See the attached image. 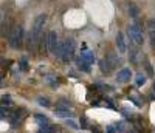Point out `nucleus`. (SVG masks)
<instances>
[{
    "mask_svg": "<svg viewBox=\"0 0 155 133\" xmlns=\"http://www.w3.org/2000/svg\"><path fill=\"white\" fill-rule=\"evenodd\" d=\"M34 118L37 119V124L41 125V127H44V125H47V124H48V118H47V116H44V115H34Z\"/></svg>",
    "mask_w": 155,
    "mask_h": 133,
    "instance_id": "15",
    "label": "nucleus"
},
{
    "mask_svg": "<svg viewBox=\"0 0 155 133\" xmlns=\"http://www.w3.org/2000/svg\"><path fill=\"white\" fill-rule=\"evenodd\" d=\"M146 68H147V73H149V74H152V73H153V71H152V66H150L147 62H146Z\"/></svg>",
    "mask_w": 155,
    "mask_h": 133,
    "instance_id": "25",
    "label": "nucleus"
},
{
    "mask_svg": "<svg viewBox=\"0 0 155 133\" xmlns=\"http://www.w3.org/2000/svg\"><path fill=\"white\" fill-rule=\"evenodd\" d=\"M45 20H47V16L45 14H39L34 22H33V28H31V33H30V42L33 45H36L41 39V34H42V30H44V25H45Z\"/></svg>",
    "mask_w": 155,
    "mask_h": 133,
    "instance_id": "1",
    "label": "nucleus"
},
{
    "mask_svg": "<svg viewBox=\"0 0 155 133\" xmlns=\"http://www.w3.org/2000/svg\"><path fill=\"white\" fill-rule=\"evenodd\" d=\"M147 30H149V36H150V44L155 48V20H149Z\"/></svg>",
    "mask_w": 155,
    "mask_h": 133,
    "instance_id": "7",
    "label": "nucleus"
},
{
    "mask_svg": "<svg viewBox=\"0 0 155 133\" xmlns=\"http://www.w3.org/2000/svg\"><path fill=\"white\" fill-rule=\"evenodd\" d=\"M138 8H137V5H134V3H130V5H129V14H130L132 17H137L138 16Z\"/></svg>",
    "mask_w": 155,
    "mask_h": 133,
    "instance_id": "16",
    "label": "nucleus"
},
{
    "mask_svg": "<svg viewBox=\"0 0 155 133\" xmlns=\"http://www.w3.org/2000/svg\"><path fill=\"white\" fill-rule=\"evenodd\" d=\"M11 115V110L8 107H0V118H6Z\"/></svg>",
    "mask_w": 155,
    "mask_h": 133,
    "instance_id": "17",
    "label": "nucleus"
},
{
    "mask_svg": "<svg viewBox=\"0 0 155 133\" xmlns=\"http://www.w3.org/2000/svg\"><path fill=\"white\" fill-rule=\"evenodd\" d=\"M90 130H92L93 133H102V130H101L98 125H90Z\"/></svg>",
    "mask_w": 155,
    "mask_h": 133,
    "instance_id": "22",
    "label": "nucleus"
},
{
    "mask_svg": "<svg viewBox=\"0 0 155 133\" xmlns=\"http://www.w3.org/2000/svg\"><path fill=\"white\" fill-rule=\"evenodd\" d=\"M2 104L11 105V104H12V99H11V96H9V95H3V96H2Z\"/></svg>",
    "mask_w": 155,
    "mask_h": 133,
    "instance_id": "19",
    "label": "nucleus"
},
{
    "mask_svg": "<svg viewBox=\"0 0 155 133\" xmlns=\"http://www.w3.org/2000/svg\"><path fill=\"white\" fill-rule=\"evenodd\" d=\"M144 82H146V76L138 74V76H137V85H143Z\"/></svg>",
    "mask_w": 155,
    "mask_h": 133,
    "instance_id": "20",
    "label": "nucleus"
},
{
    "mask_svg": "<svg viewBox=\"0 0 155 133\" xmlns=\"http://www.w3.org/2000/svg\"><path fill=\"white\" fill-rule=\"evenodd\" d=\"M126 133H135V131H134V130H130V131H126Z\"/></svg>",
    "mask_w": 155,
    "mask_h": 133,
    "instance_id": "27",
    "label": "nucleus"
},
{
    "mask_svg": "<svg viewBox=\"0 0 155 133\" xmlns=\"http://www.w3.org/2000/svg\"><path fill=\"white\" fill-rule=\"evenodd\" d=\"M99 66H101V71H104V73H109V71H112V66H110V63L106 60V57L102 59L101 62H99Z\"/></svg>",
    "mask_w": 155,
    "mask_h": 133,
    "instance_id": "14",
    "label": "nucleus"
},
{
    "mask_svg": "<svg viewBox=\"0 0 155 133\" xmlns=\"http://www.w3.org/2000/svg\"><path fill=\"white\" fill-rule=\"evenodd\" d=\"M81 57L88 63V65H92L93 62H95V54H93V53L92 51H87V50H84L82 53H81Z\"/></svg>",
    "mask_w": 155,
    "mask_h": 133,
    "instance_id": "8",
    "label": "nucleus"
},
{
    "mask_svg": "<svg viewBox=\"0 0 155 133\" xmlns=\"http://www.w3.org/2000/svg\"><path fill=\"white\" fill-rule=\"evenodd\" d=\"M23 41V28L20 25H16L9 33V45L11 48H19Z\"/></svg>",
    "mask_w": 155,
    "mask_h": 133,
    "instance_id": "2",
    "label": "nucleus"
},
{
    "mask_svg": "<svg viewBox=\"0 0 155 133\" xmlns=\"http://www.w3.org/2000/svg\"><path fill=\"white\" fill-rule=\"evenodd\" d=\"M56 107H58L56 110H70L71 109V104L68 101H65V99H61V101H58Z\"/></svg>",
    "mask_w": 155,
    "mask_h": 133,
    "instance_id": "11",
    "label": "nucleus"
},
{
    "mask_svg": "<svg viewBox=\"0 0 155 133\" xmlns=\"http://www.w3.org/2000/svg\"><path fill=\"white\" fill-rule=\"evenodd\" d=\"M115 131H116V130H115V127H113V125H110V127H107V128H106V133H115Z\"/></svg>",
    "mask_w": 155,
    "mask_h": 133,
    "instance_id": "24",
    "label": "nucleus"
},
{
    "mask_svg": "<svg viewBox=\"0 0 155 133\" xmlns=\"http://www.w3.org/2000/svg\"><path fill=\"white\" fill-rule=\"evenodd\" d=\"M116 45H118V50H120L121 53H124V51H126V42H124V36H123L121 33H118V34H116Z\"/></svg>",
    "mask_w": 155,
    "mask_h": 133,
    "instance_id": "10",
    "label": "nucleus"
},
{
    "mask_svg": "<svg viewBox=\"0 0 155 133\" xmlns=\"http://www.w3.org/2000/svg\"><path fill=\"white\" fill-rule=\"evenodd\" d=\"M59 42V37H58V33L56 31H50L47 34V48L50 53H53L54 54V50H56V45Z\"/></svg>",
    "mask_w": 155,
    "mask_h": 133,
    "instance_id": "5",
    "label": "nucleus"
},
{
    "mask_svg": "<svg viewBox=\"0 0 155 133\" xmlns=\"http://www.w3.org/2000/svg\"><path fill=\"white\" fill-rule=\"evenodd\" d=\"M129 36H130V39L137 44V45H143V31H141L140 25L138 23H132L130 26H129Z\"/></svg>",
    "mask_w": 155,
    "mask_h": 133,
    "instance_id": "4",
    "label": "nucleus"
},
{
    "mask_svg": "<svg viewBox=\"0 0 155 133\" xmlns=\"http://www.w3.org/2000/svg\"><path fill=\"white\" fill-rule=\"evenodd\" d=\"M65 125H68V127H71V128H79V124H76L71 118H70V119H65Z\"/></svg>",
    "mask_w": 155,
    "mask_h": 133,
    "instance_id": "18",
    "label": "nucleus"
},
{
    "mask_svg": "<svg viewBox=\"0 0 155 133\" xmlns=\"http://www.w3.org/2000/svg\"><path fill=\"white\" fill-rule=\"evenodd\" d=\"M56 116L70 119V118H73V112H71V110H56Z\"/></svg>",
    "mask_w": 155,
    "mask_h": 133,
    "instance_id": "13",
    "label": "nucleus"
},
{
    "mask_svg": "<svg viewBox=\"0 0 155 133\" xmlns=\"http://www.w3.org/2000/svg\"><path fill=\"white\" fill-rule=\"evenodd\" d=\"M106 60H107V62L110 63V66H112V70L115 68L116 65H120V63H121L120 57H116V56H115V53H109V56L106 57Z\"/></svg>",
    "mask_w": 155,
    "mask_h": 133,
    "instance_id": "9",
    "label": "nucleus"
},
{
    "mask_svg": "<svg viewBox=\"0 0 155 133\" xmlns=\"http://www.w3.org/2000/svg\"><path fill=\"white\" fill-rule=\"evenodd\" d=\"M20 65H22V66H27V57H22V60H20Z\"/></svg>",
    "mask_w": 155,
    "mask_h": 133,
    "instance_id": "26",
    "label": "nucleus"
},
{
    "mask_svg": "<svg viewBox=\"0 0 155 133\" xmlns=\"http://www.w3.org/2000/svg\"><path fill=\"white\" fill-rule=\"evenodd\" d=\"M153 90H155V82H153Z\"/></svg>",
    "mask_w": 155,
    "mask_h": 133,
    "instance_id": "28",
    "label": "nucleus"
},
{
    "mask_svg": "<svg viewBox=\"0 0 155 133\" xmlns=\"http://www.w3.org/2000/svg\"><path fill=\"white\" fill-rule=\"evenodd\" d=\"M76 62H78V66H79L81 70H84L85 73H88V71H90V65H88V63H87V62H85V60L81 57V56L76 59Z\"/></svg>",
    "mask_w": 155,
    "mask_h": 133,
    "instance_id": "12",
    "label": "nucleus"
},
{
    "mask_svg": "<svg viewBox=\"0 0 155 133\" xmlns=\"http://www.w3.org/2000/svg\"><path fill=\"white\" fill-rule=\"evenodd\" d=\"M73 54H74V39L67 37L65 41H64V50H62L61 59L64 62H70L73 59Z\"/></svg>",
    "mask_w": 155,
    "mask_h": 133,
    "instance_id": "3",
    "label": "nucleus"
},
{
    "mask_svg": "<svg viewBox=\"0 0 155 133\" xmlns=\"http://www.w3.org/2000/svg\"><path fill=\"white\" fill-rule=\"evenodd\" d=\"M37 101H39V104H41V105H44V107H50V101H48V99H45V98H39Z\"/></svg>",
    "mask_w": 155,
    "mask_h": 133,
    "instance_id": "21",
    "label": "nucleus"
},
{
    "mask_svg": "<svg viewBox=\"0 0 155 133\" xmlns=\"http://www.w3.org/2000/svg\"><path fill=\"white\" fill-rule=\"evenodd\" d=\"M81 127H82V128L88 127V124H87V118H82V119H81Z\"/></svg>",
    "mask_w": 155,
    "mask_h": 133,
    "instance_id": "23",
    "label": "nucleus"
},
{
    "mask_svg": "<svg viewBox=\"0 0 155 133\" xmlns=\"http://www.w3.org/2000/svg\"><path fill=\"white\" fill-rule=\"evenodd\" d=\"M130 76H132L130 70H129V68H123L121 71H118V74H116V81H118V82H127L129 79H130Z\"/></svg>",
    "mask_w": 155,
    "mask_h": 133,
    "instance_id": "6",
    "label": "nucleus"
}]
</instances>
